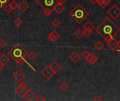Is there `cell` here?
Listing matches in <instances>:
<instances>
[{"instance_id": "obj_1", "label": "cell", "mask_w": 120, "mask_h": 101, "mask_svg": "<svg viewBox=\"0 0 120 101\" xmlns=\"http://www.w3.org/2000/svg\"><path fill=\"white\" fill-rule=\"evenodd\" d=\"M120 31V27L109 18H105L96 28V32L101 36L106 42L114 38Z\"/></svg>"}, {"instance_id": "obj_2", "label": "cell", "mask_w": 120, "mask_h": 101, "mask_svg": "<svg viewBox=\"0 0 120 101\" xmlns=\"http://www.w3.org/2000/svg\"><path fill=\"white\" fill-rule=\"evenodd\" d=\"M27 51L24 49L22 46H21L20 44H15L8 51V56L10 58H11L18 65H22L25 63L27 64L34 71L35 70L33 68L32 66H31L26 60L25 58L27 57Z\"/></svg>"}, {"instance_id": "obj_3", "label": "cell", "mask_w": 120, "mask_h": 101, "mask_svg": "<svg viewBox=\"0 0 120 101\" xmlns=\"http://www.w3.org/2000/svg\"><path fill=\"white\" fill-rule=\"evenodd\" d=\"M69 15L77 24H81L89 17V13L82 5L77 4L70 12Z\"/></svg>"}, {"instance_id": "obj_4", "label": "cell", "mask_w": 120, "mask_h": 101, "mask_svg": "<svg viewBox=\"0 0 120 101\" xmlns=\"http://www.w3.org/2000/svg\"><path fill=\"white\" fill-rule=\"evenodd\" d=\"M27 91H28V89H27V84L24 82L23 81L22 82L21 81L18 85L17 88L15 89V95L21 98H25V96Z\"/></svg>"}, {"instance_id": "obj_5", "label": "cell", "mask_w": 120, "mask_h": 101, "mask_svg": "<svg viewBox=\"0 0 120 101\" xmlns=\"http://www.w3.org/2000/svg\"><path fill=\"white\" fill-rule=\"evenodd\" d=\"M107 12L112 19H117L120 15V8L116 4L112 5Z\"/></svg>"}, {"instance_id": "obj_6", "label": "cell", "mask_w": 120, "mask_h": 101, "mask_svg": "<svg viewBox=\"0 0 120 101\" xmlns=\"http://www.w3.org/2000/svg\"><path fill=\"white\" fill-rule=\"evenodd\" d=\"M41 75L46 79V80H50L55 75L56 73L53 71V70L51 68L49 65H47L41 71Z\"/></svg>"}, {"instance_id": "obj_7", "label": "cell", "mask_w": 120, "mask_h": 101, "mask_svg": "<svg viewBox=\"0 0 120 101\" xmlns=\"http://www.w3.org/2000/svg\"><path fill=\"white\" fill-rule=\"evenodd\" d=\"M54 1H55L54 0H41V1L37 0L36 3L41 8H50V6H53L54 4Z\"/></svg>"}, {"instance_id": "obj_8", "label": "cell", "mask_w": 120, "mask_h": 101, "mask_svg": "<svg viewBox=\"0 0 120 101\" xmlns=\"http://www.w3.org/2000/svg\"><path fill=\"white\" fill-rule=\"evenodd\" d=\"M13 77L17 82H20L25 77V72H22L20 69H18L13 74Z\"/></svg>"}, {"instance_id": "obj_9", "label": "cell", "mask_w": 120, "mask_h": 101, "mask_svg": "<svg viewBox=\"0 0 120 101\" xmlns=\"http://www.w3.org/2000/svg\"><path fill=\"white\" fill-rule=\"evenodd\" d=\"M60 37V34L56 31H55V30L51 31L48 34V36H47V39L51 42H56V41H57L59 39Z\"/></svg>"}, {"instance_id": "obj_10", "label": "cell", "mask_w": 120, "mask_h": 101, "mask_svg": "<svg viewBox=\"0 0 120 101\" xmlns=\"http://www.w3.org/2000/svg\"><path fill=\"white\" fill-rule=\"evenodd\" d=\"M65 8L64 5L63 4L58 3L57 2V4H56L53 6V11H54L56 14L60 15V14H61L63 12V11L65 10Z\"/></svg>"}, {"instance_id": "obj_11", "label": "cell", "mask_w": 120, "mask_h": 101, "mask_svg": "<svg viewBox=\"0 0 120 101\" xmlns=\"http://www.w3.org/2000/svg\"><path fill=\"white\" fill-rule=\"evenodd\" d=\"M107 44H108V46L111 50H113V51L117 49V48H118V41L115 38H112L111 40L108 41Z\"/></svg>"}, {"instance_id": "obj_12", "label": "cell", "mask_w": 120, "mask_h": 101, "mask_svg": "<svg viewBox=\"0 0 120 101\" xmlns=\"http://www.w3.org/2000/svg\"><path fill=\"white\" fill-rule=\"evenodd\" d=\"M70 60L73 63H77L80 59H81V56L77 52V51H73L69 56Z\"/></svg>"}, {"instance_id": "obj_13", "label": "cell", "mask_w": 120, "mask_h": 101, "mask_svg": "<svg viewBox=\"0 0 120 101\" xmlns=\"http://www.w3.org/2000/svg\"><path fill=\"white\" fill-rule=\"evenodd\" d=\"M30 6L25 1H22L19 4H18V8L19 10L22 12V13H25L26 12L29 8H30Z\"/></svg>"}, {"instance_id": "obj_14", "label": "cell", "mask_w": 120, "mask_h": 101, "mask_svg": "<svg viewBox=\"0 0 120 101\" xmlns=\"http://www.w3.org/2000/svg\"><path fill=\"white\" fill-rule=\"evenodd\" d=\"M49 66L51 67V68L53 70V71L56 74L58 72H59L60 70V69L62 68L61 67V65L57 62V61H53L51 65H49Z\"/></svg>"}, {"instance_id": "obj_15", "label": "cell", "mask_w": 120, "mask_h": 101, "mask_svg": "<svg viewBox=\"0 0 120 101\" xmlns=\"http://www.w3.org/2000/svg\"><path fill=\"white\" fill-rule=\"evenodd\" d=\"M98 57L94 54V53H90L89 56L87 58L86 60L88 61V63L91 65H94L97 61H98Z\"/></svg>"}, {"instance_id": "obj_16", "label": "cell", "mask_w": 120, "mask_h": 101, "mask_svg": "<svg viewBox=\"0 0 120 101\" xmlns=\"http://www.w3.org/2000/svg\"><path fill=\"white\" fill-rule=\"evenodd\" d=\"M10 61V58L9 57L7 56V55H6L5 53H1L0 56V63H2L3 65H4L5 66L9 63Z\"/></svg>"}, {"instance_id": "obj_17", "label": "cell", "mask_w": 120, "mask_h": 101, "mask_svg": "<svg viewBox=\"0 0 120 101\" xmlns=\"http://www.w3.org/2000/svg\"><path fill=\"white\" fill-rule=\"evenodd\" d=\"M25 98H26V100L28 101H33L35 98V94L34 93L32 92V91L31 90H28L25 96Z\"/></svg>"}, {"instance_id": "obj_18", "label": "cell", "mask_w": 120, "mask_h": 101, "mask_svg": "<svg viewBox=\"0 0 120 101\" xmlns=\"http://www.w3.org/2000/svg\"><path fill=\"white\" fill-rule=\"evenodd\" d=\"M83 29L84 30H90L92 31L95 29V26L91 22V21H87L84 25H83Z\"/></svg>"}, {"instance_id": "obj_19", "label": "cell", "mask_w": 120, "mask_h": 101, "mask_svg": "<svg viewBox=\"0 0 120 101\" xmlns=\"http://www.w3.org/2000/svg\"><path fill=\"white\" fill-rule=\"evenodd\" d=\"M110 1H111V0H98L97 4L102 8H105L110 3Z\"/></svg>"}, {"instance_id": "obj_20", "label": "cell", "mask_w": 120, "mask_h": 101, "mask_svg": "<svg viewBox=\"0 0 120 101\" xmlns=\"http://www.w3.org/2000/svg\"><path fill=\"white\" fill-rule=\"evenodd\" d=\"M74 35L75 37L77 38V39H82L84 36V31L80 30V29H78L75 32H74Z\"/></svg>"}, {"instance_id": "obj_21", "label": "cell", "mask_w": 120, "mask_h": 101, "mask_svg": "<svg viewBox=\"0 0 120 101\" xmlns=\"http://www.w3.org/2000/svg\"><path fill=\"white\" fill-rule=\"evenodd\" d=\"M94 48L97 50V51H101L104 49V44L101 41H98L94 44Z\"/></svg>"}, {"instance_id": "obj_22", "label": "cell", "mask_w": 120, "mask_h": 101, "mask_svg": "<svg viewBox=\"0 0 120 101\" xmlns=\"http://www.w3.org/2000/svg\"><path fill=\"white\" fill-rule=\"evenodd\" d=\"M69 88H70L69 84H68L67 82H62V83L60 84V85L59 86V89H60L61 91H66L67 90L69 89Z\"/></svg>"}, {"instance_id": "obj_23", "label": "cell", "mask_w": 120, "mask_h": 101, "mask_svg": "<svg viewBox=\"0 0 120 101\" xmlns=\"http://www.w3.org/2000/svg\"><path fill=\"white\" fill-rule=\"evenodd\" d=\"M42 9H43V14L46 17H49L53 12V8H42Z\"/></svg>"}, {"instance_id": "obj_24", "label": "cell", "mask_w": 120, "mask_h": 101, "mask_svg": "<svg viewBox=\"0 0 120 101\" xmlns=\"http://www.w3.org/2000/svg\"><path fill=\"white\" fill-rule=\"evenodd\" d=\"M51 25H52L53 27H55L56 28H58V27H59L60 26L61 22H60V20L59 19H58V18H54V19L52 20V22H51Z\"/></svg>"}, {"instance_id": "obj_25", "label": "cell", "mask_w": 120, "mask_h": 101, "mask_svg": "<svg viewBox=\"0 0 120 101\" xmlns=\"http://www.w3.org/2000/svg\"><path fill=\"white\" fill-rule=\"evenodd\" d=\"M13 23L15 25V27H20L22 25L23 22H22V20L20 18H16L13 20Z\"/></svg>"}, {"instance_id": "obj_26", "label": "cell", "mask_w": 120, "mask_h": 101, "mask_svg": "<svg viewBox=\"0 0 120 101\" xmlns=\"http://www.w3.org/2000/svg\"><path fill=\"white\" fill-rule=\"evenodd\" d=\"M27 58H29V60L30 61H33L36 58H37V54L34 51H30L28 54H27Z\"/></svg>"}, {"instance_id": "obj_27", "label": "cell", "mask_w": 120, "mask_h": 101, "mask_svg": "<svg viewBox=\"0 0 120 101\" xmlns=\"http://www.w3.org/2000/svg\"><path fill=\"white\" fill-rule=\"evenodd\" d=\"M4 11H6V13H8V14H9V13H11L13 11V8H12V6H11V4H6V6H4Z\"/></svg>"}, {"instance_id": "obj_28", "label": "cell", "mask_w": 120, "mask_h": 101, "mask_svg": "<svg viewBox=\"0 0 120 101\" xmlns=\"http://www.w3.org/2000/svg\"><path fill=\"white\" fill-rule=\"evenodd\" d=\"M90 53H90L89 51H87V50H84V51L82 52V56L85 60H86V59H87V58L89 56Z\"/></svg>"}, {"instance_id": "obj_29", "label": "cell", "mask_w": 120, "mask_h": 101, "mask_svg": "<svg viewBox=\"0 0 120 101\" xmlns=\"http://www.w3.org/2000/svg\"><path fill=\"white\" fill-rule=\"evenodd\" d=\"M6 45V41L0 37V50H2L4 49V47Z\"/></svg>"}, {"instance_id": "obj_30", "label": "cell", "mask_w": 120, "mask_h": 101, "mask_svg": "<svg viewBox=\"0 0 120 101\" xmlns=\"http://www.w3.org/2000/svg\"><path fill=\"white\" fill-rule=\"evenodd\" d=\"M10 4L12 6V8H13V10H15L17 8H18V4L16 1H12Z\"/></svg>"}, {"instance_id": "obj_31", "label": "cell", "mask_w": 120, "mask_h": 101, "mask_svg": "<svg viewBox=\"0 0 120 101\" xmlns=\"http://www.w3.org/2000/svg\"><path fill=\"white\" fill-rule=\"evenodd\" d=\"M92 31H90V30H84V36L89 37L92 34Z\"/></svg>"}, {"instance_id": "obj_32", "label": "cell", "mask_w": 120, "mask_h": 101, "mask_svg": "<svg viewBox=\"0 0 120 101\" xmlns=\"http://www.w3.org/2000/svg\"><path fill=\"white\" fill-rule=\"evenodd\" d=\"M9 1V0H0V7L4 8V6Z\"/></svg>"}, {"instance_id": "obj_33", "label": "cell", "mask_w": 120, "mask_h": 101, "mask_svg": "<svg viewBox=\"0 0 120 101\" xmlns=\"http://www.w3.org/2000/svg\"><path fill=\"white\" fill-rule=\"evenodd\" d=\"M36 101H46V98H45L44 97V96H43V95H39V96H38V97L37 98Z\"/></svg>"}, {"instance_id": "obj_34", "label": "cell", "mask_w": 120, "mask_h": 101, "mask_svg": "<svg viewBox=\"0 0 120 101\" xmlns=\"http://www.w3.org/2000/svg\"><path fill=\"white\" fill-rule=\"evenodd\" d=\"M103 99L100 97V96H96L94 98H93V101H102Z\"/></svg>"}, {"instance_id": "obj_35", "label": "cell", "mask_w": 120, "mask_h": 101, "mask_svg": "<svg viewBox=\"0 0 120 101\" xmlns=\"http://www.w3.org/2000/svg\"><path fill=\"white\" fill-rule=\"evenodd\" d=\"M58 3H60V4H64L68 0H56Z\"/></svg>"}, {"instance_id": "obj_36", "label": "cell", "mask_w": 120, "mask_h": 101, "mask_svg": "<svg viewBox=\"0 0 120 101\" xmlns=\"http://www.w3.org/2000/svg\"><path fill=\"white\" fill-rule=\"evenodd\" d=\"M4 67H5V65L0 63V72H1L4 69Z\"/></svg>"}, {"instance_id": "obj_37", "label": "cell", "mask_w": 120, "mask_h": 101, "mask_svg": "<svg viewBox=\"0 0 120 101\" xmlns=\"http://www.w3.org/2000/svg\"><path fill=\"white\" fill-rule=\"evenodd\" d=\"M89 1H90L91 4H97L98 0H89Z\"/></svg>"}, {"instance_id": "obj_38", "label": "cell", "mask_w": 120, "mask_h": 101, "mask_svg": "<svg viewBox=\"0 0 120 101\" xmlns=\"http://www.w3.org/2000/svg\"><path fill=\"white\" fill-rule=\"evenodd\" d=\"M118 48L120 49V41H118Z\"/></svg>"}, {"instance_id": "obj_39", "label": "cell", "mask_w": 120, "mask_h": 101, "mask_svg": "<svg viewBox=\"0 0 120 101\" xmlns=\"http://www.w3.org/2000/svg\"><path fill=\"white\" fill-rule=\"evenodd\" d=\"M117 51H118V53H119V54H120V49H119V50H118Z\"/></svg>"}, {"instance_id": "obj_40", "label": "cell", "mask_w": 120, "mask_h": 101, "mask_svg": "<svg viewBox=\"0 0 120 101\" xmlns=\"http://www.w3.org/2000/svg\"><path fill=\"white\" fill-rule=\"evenodd\" d=\"M13 1H18V0H12Z\"/></svg>"}, {"instance_id": "obj_41", "label": "cell", "mask_w": 120, "mask_h": 101, "mask_svg": "<svg viewBox=\"0 0 120 101\" xmlns=\"http://www.w3.org/2000/svg\"><path fill=\"white\" fill-rule=\"evenodd\" d=\"M39 1H41V0H39Z\"/></svg>"}]
</instances>
